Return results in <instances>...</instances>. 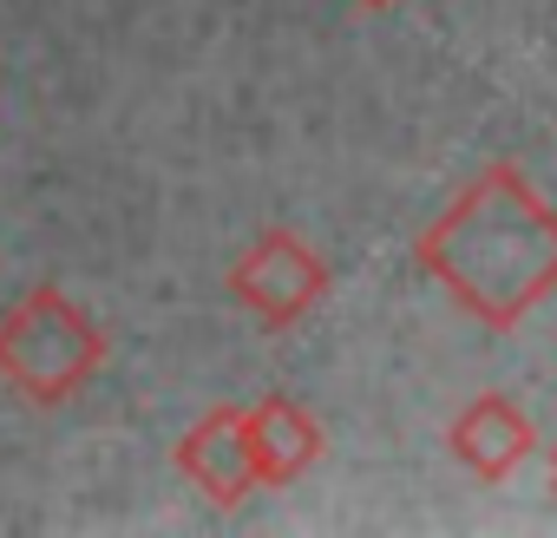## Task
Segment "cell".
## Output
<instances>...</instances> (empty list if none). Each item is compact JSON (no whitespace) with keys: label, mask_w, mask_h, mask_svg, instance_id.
<instances>
[{"label":"cell","mask_w":557,"mask_h":538,"mask_svg":"<svg viewBox=\"0 0 557 538\" xmlns=\"http://www.w3.org/2000/svg\"><path fill=\"white\" fill-rule=\"evenodd\" d=\"M413 262L492 335H511L557 296V204L511 164H479L413 236Z\"/></svg>","instance_id":"6da1fadb"},{"label":"cell","mask_w":557,"mask_h":538,"mask_svg":"<svg viewBox=\"0 0 557 538\" xmlns=\"http://www.w3.org/2000/svg\"><path fill=\"white\" fill-rule=\"evenodd\" d=\"M106 355H112L106 329L60 283H34L0 316V388L21 394L27 407H60L73 394H86L99 381Z\"/></svg>","instance_id":"7a4b0ae2"},{"label":"cell","mask_w":557,"mask_h":538,"mask_svg":"<svg viewBox=\"0 0 557 538\" xmlns=\"http://www.w3.org/2000/svg\"><path fill=\"white\" fill-rule=\"evenodd\" d=\"M230 296L262 329H296L329 296V262H322V249L302 230L275 223V230L249 236V249L230 262Z\"/></svg>","instance_id":"3957f363"},{"label":"cell","mask_w":557,"mask_h":538,"mask_svg":"<svg viewBox=\"0 0 557 538\" xmlns=\"http://www.w3.org/2000/svg\"><path fill=\"white\" fill-rule=\"evenodd\" d=\"M177 473L210 499V505H243L256 486V453H249V414L243 407H210L184 427L177 440Z\"/></svg>","instance_id":"277c9868"},{"label":"cell","mask_w":557,"mask_h":538,"mask_svg":"<svg viewBox=\"0 0 557 538\" xmlns=\"http://www.w3.org/2000/svg\"><path fill=\"white\" fill-rule=\"evenodd\" d=\"M446 447H453V460H459L472 479H511V473L531 460L537 427H531V414H524L511 394L492 388V394H479V401H466V407L453 414Z\"/></svg>","instance_id":"5b68a950"},{"label":"cell","mask_w":557,"mask_h":538,"mask_svg":"<svg viewBox=\"0 0 557 538\" xmlns=\"http://www.w3.org/2000/svg\"><path fill=\"white\" fill-rule=\"evenodd\" d=\"M249 414V453H256V486H296L315 460H322V420L296 401V394H262Z\"/></svg>","instance_id":"8992f818"},{"label":"cell","mask_w":557,"mask_h":538,"mask_svg":"<svg viewBox=\"0 0 557 538\" xmlns=\"http://www.w3.org/2000/svg\"><path fill=\"white\" fill-rule=\"evenodd\" d=\"M361 8H394V0H361Z\"/></svg>","instance_id":"52a82bcc"},{"label":"cell","mask_w":557,"mask_h":538,"mask_svg":"<svg viewBox=\"0 0 557 538\" xmlns=\"http://www.w3.org/2000/svg\"><path fill=\"white\" fill-rule=\"evenodd\" d=\"M550 473H557V460H550Z\"/></svg>","instance_id":"ba28073f"}]
</instances>
